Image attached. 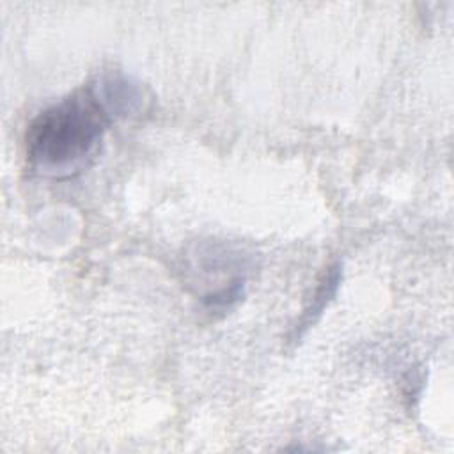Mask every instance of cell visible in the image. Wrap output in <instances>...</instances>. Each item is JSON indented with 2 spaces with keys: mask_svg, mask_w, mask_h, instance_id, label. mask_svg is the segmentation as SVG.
I'll list each match as a JSON object with an SVG mask.
<instances>
[{
  "mask_svg": "<svg viewBox=\"0 0 454 454\" xmlns=\"http://www.w3.org/2000/svg\"><path fill=\"white\" fill-rule=\"evenodd\" d=\"M112 124L90 83L41 110L25 133L28 168L46 179H69L99 156Z\"/></svg>",
  "mask_w": 454,
  "mask_h": 454,
  "instance_id": "obj_1",
  "label": "cell"
},
{
  "mask_svg": "<svg viewBox=\"0 0 454 454\" xmlns=\"http://www.w3.org/2000/svg\"><path fill=\"white\" fill-rule=\"evenodd\" d=\"M90 87L112 121L138 115L145 108L144 87L122 73H105Z\"/></svg>",
  "mask_w": 454,
  "mask_h": 454,
  "instance_id": "obj_2",
  "label": "cell"
},
{
  "mask_svg": "<svg viewBox=\"0 0 454 454\" xmlns=\"http://www.w3.org/2000/svg\"><path fill=\"white\" fill-rule=\"evenodd\" d=\"M340 278H342L340 262H333L323 271V275L319 277V280L316 284V289H314L310 300L303 307L301 316L298 317L296 325L293 326V330L289 333V342L291 344H298V340L317 323L323 310L326 309L330 300L335 296V293L339 289V284H340Z\"/></svg>",
  "mask_w": 454,
  "mask_h": 454,
  "instance_id": "obj_3",
  "label": "cell"
}]
</instances>
